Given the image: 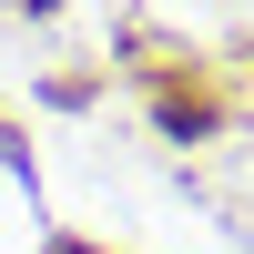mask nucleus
Here are the masks:
<instances>
[{
  "label": "nucleus",
  "instance_id": "f257e3e1",
  "mask_svg": "<svg viewBox=\"0 0 254 254\" xmlns=\"http://www.w3.org/2000/svg\"><path fill=\"white\" fill-rule=\"evenodd\" d=\"M61 254H81V244H61Z\"/></svg>",
  "mask_w": 254,
  "mask_h": 254
}]
</instances>
